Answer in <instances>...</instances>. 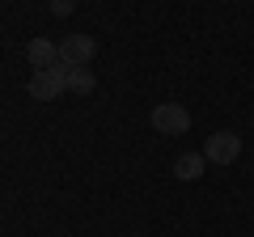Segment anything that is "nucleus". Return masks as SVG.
I'll use <instances>...</instances> for the list:
<instances>
[{"instance_id":"obj_1","label":"nucleus","mask_w":254,"mask_h":237,"mask_svg":"<svg viewBox=\"0 0 254 237\" xmlns=\"http://www.w3.org/2000/svg\"><path fill=\"white\" fill-rule=\"evenodd\" d=\"M64 89H68V64L38 68V72L30 76V98H34V102H55Z\"/></svg>"},{"instance_id":"obj_2","label":"nucleus","mask_w":254,"mask_h":237,"mask_svg":"<svg viewBox=\"0 0 254 237\" xmlns=\"http://www.w3.org/2000/svg\"><path fill=\"white\" fill-rule=\"evenodd\" d=\"M55 47H60V64H68V68H85L98 55V43L89 34H64Z\"/></svg>"},{"instance_id":"obj_3","label":"nucleus","mask_w":254,"mask_h":237,"mask_svg":"<svg viewBox=\"0 0 254 237\" xmlns=\"http://www.w3.org/2000/svg\"><path fill=\"white\" fill-rule=\"evenodd\" d=\"M203 157H208L212 165H233L237 157H242V136H237V131H216V136H208Z\"/></svg>"},{"instance_id":"obj_4","label":"nucleus","mask_w":254,"mask_h":237,"mask_svg":"<svg viewBox=\"0 0 254 237\" xmlns=\"http://www.w3.org/2000/svg\"><path fill=\"white\" fill-rule=\"evenodd\" d=\"M153 127L161 136H182V131H190V115L178 102H161V106H153Z\"/></svg>"},{"instance_id":"obj_5","label":"nucleus","mask_w":254,"mask_h":237,"mask_svg":"<svg viewBox=\"0 0 254 237\" xmlns=\"http://www.w3.org/2000/svg\"><path fill=\"white\" fill-rule=\"evenodd\" d=\"M26 55H30V64H34V72H38V68H55V64H60V47H55L51 38H43V34L30 38Z\"/></svg>"},{"instance_id":"obj_6","label":"nucleus","mask_w":254,"mask_h":237,"mask_svg":"<svg viewBox=\"0 0 254 237\" xmlns=\"http://www.w3.org/2000/svg\"><path fill=\"white\" fill-rule=\"evenodd\" d=\"M203 165H208L203 153H182L178 161H174V174H178V182H195V178L203 174Z\"/></svg>"},{"instance_id":"obj_7","label":"nucleus","mask_w":254,"mask_h":237,"mask_svg":"<svg viewBox=\"0 0 254 237\" xmlns=\"http://www.w3.org/2000/svg\"><path fill=\"white\" fill-rule=\"evenodd\" d=\"M68 89H72V93H93L98 81H93L89 68H68Z\"/></svg>"},{"instance_id":"obj_8","label":"nucleus","mask_w":254,"mask_h":237,"mask_svg":"<svg viewBox=\"0 0 254 237\" xmlns=\"http://www.w3.org/2000/svg\"><path fill=\"white\" fill-rule=\"evenodd\" d=\"M72 4H76V0H51V13H55V17H68Z\"/></svg>"}]
</instances>
